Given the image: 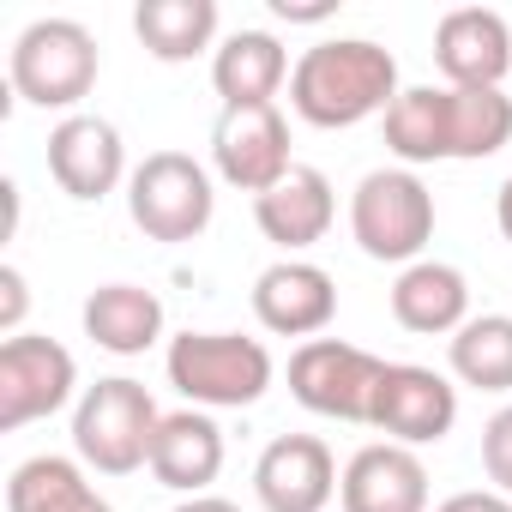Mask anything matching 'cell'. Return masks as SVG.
<instances>
[{
    "instance_id": "obj_1",
    "label": "cell",
    "mask_w": 512,
    "mask_h": 512,
    "mask_svg": "<svg viewBox=\"0 0 512 512\" xmlns=\"http://www.w3.org/2000/svg\"><path fill=\"white\" fill-rule=\"evenodd\" d=\"M398 91H404L398 55L380 49L374 37H326V43L302 49L296 73H290V109L320 133H344V127L386 115L398 103Z\"/></svg>"
},
{
    "instance_id": "obj_2",
    "label": "cell",
    "mask_w": 512,
    "mask_h": 512,
    "mask_svg": "<svg viewBox=\"0 0 512 512\" xmlns=\"http://www.w3.org/2000/svg\"><path fill=\"white\" fill-rule=\"evenodd\" d=\"M163 374L193 410H253L272 392L278 362L260 338L241 332H181L163 350Z\"/></svg>"
},
{
    "instance_id": "obj_3",
    "label": "cell",
    "mask_w": 512,
    "mask_h": 512,
    "mask_svg": "<svg viewBox=\"0 0 512 512\" xmlns=\"http://www.w3.org/2000/svg\"><path fill=\"white\" fill-rule=\"evenodd\" d=\"M157 428H163L157 398L145 392V380H127V374H109V380L85 386L79 404H73V452L97 476L151 470Z\"/></svg>"
},
{
    "instance_id": "obj_4",
    "label": "cell",
    "mask_w": 512,
    "mask_h": 512,
    "mask_svg": "<svg viewBox=\"0 0 512 512\" xmlns=\"http://www.w3.org/2000/svg\"><path fill=\"white\" fill-rule=\"evenodd\" d=\"M97 73H103V55H97V37L79 19H31L13 37V55H7L13 97L31 103V109L79 115V103L91 97Z\"/></svg>"
},
{
    "instance_id": "obj_5",
    "label": "cell",
    "mask_w": 512,
    "mask_h": 512,
    "mask_svg": "<svg viewBox=\"0 0 512 512\" xmlns=\"http://www.w3.org/2000/svg\"><path fill=\"white\" fill-rule=\"evenodd\" d=\"M350 235L380 266H416L434 241V193L416 169H368L350 193Z\"/></svg>"
},
{
    "instance_id": "obj_6",
    "label": "cell",
    "mask_w": 512,
    "mask_h": 512,
    "mask_svg": "<svg viewBox=\"0 0 512 512\" xmlns=\"http://www.w3.org/2000/svg\"><path fill=\"white\" fill-rule=\"evenodd\" d=\"M211 211H217L211 169L187 151H151L127 181V217L151 241H169V247L199 241L211 229Z\"/></svg>"
},
{
    "instance_id": "obj_7",
    "label": "cell",
    "mask_w": 512,
    "mask_h": 512,
    "mask_svg": "<svg viewBox=\"0 0 512 512\" xmlns=\"http://www.w3.org/2000/svg\"><path fill=\"white\" fill-rule=\"evenodd\" d=\"M386 380V356L344 344V338H308L290 356V398L326 422L374 428V398Z\"/></svg>"
},
{
    "instance_id": "obj_8",
    "label": "cell",
    "mask_w": 512,
    "mask_h": 512,
    "mask_svg": "<svg viewBox=\"0 0 512 512\" xmlns=\"http://www.w3.org/2000/svg\"><path fill=\"white\" fill-rule=\"evenodd\" d=\"M73 392H79V362L61 338L19 332L0 344V428L7 434L67 410Z\"/></svg>"
},
{
    "instance_id": "obj_9",
    "label": "cell",
    "mask_w": 512,
    "mask_h": 512,
    "mask_svg": "<svg viewBox=\"0 0 512 512\" xmlns=\"http://www.w3.org/2000/svg\"><path fill=\"white\" fill-rule=\"evenodd\" d=\"M211 163H217V175L235 193H253V199L272 193L296 169L284 109L278 103H266V109H223L217 127H211Z\"/></svg>"
},
{
    "instance_id": "obj_10",
    "label": "cell",
    "mask_w": 512,
    "mask_h": 512,
    "mask_svg": "<svg viewBox=\"0 0 512 512\" xmlns=\"http://www.w3.org/2000/svg\"><path fill=\"white\" fill-rule=\"evenodd\" d=\"M338 458L320 434H278L253 458V500L266 512H326L338 500Z\"/></svg>"
},
{
    "instance_id": "obj_11",
    "label": "cell",
    "mask_w": 512,
    "mask_h": 512,
    "mask_svg": "<svg viewBox=\"0 0 512 512\" xmlns=\"http://www.w3.org/2000/svg\"><path fill=\"white\" fill-rule=\"evenodd\" d=\"M49 175L67 199L79 205H97L109 199L121 181H133L127 169V145H121V127L103 121V115H61L49 127Z\"/></svg>"
},
{
    "instance_id": "obj_12",
    "label": "cell",
    "mask_w": 512,
    "mask_h": 512,
    "mask_svg": "<svg viewBox=\"0 0 512 512\" xmlns=\"http://www.w3.org/2000/svg\"><path fill=\"white\" fill-rule=\"evenodd\" d=\"M458 422V386L422 362H386L380 398H374V428L392 446H440Z\"/></svg>"
},
{
    "instance_id": "obj_13",
    "label": "cell",
    "mask_w": 512,
    "mask_h": 512,
    "mask_svg": "<svg viewBox=\"0 0 512 512\" xmlns=\"http://www.w3.org/2000/svg\"><path fill=\"white\" fill-rule=\"evenodd\" d=\"M434 67L452 91H500L512 73V25L494 7H452L434 25Z\"/></svg>"
},
{
    "instance_id": "obj_14",
    "label": "cell",
    "mask_w": 512,
    "mask_h": 512,
    "mask_svg": "<svg viewBox=\"0 0 512 512\" xmlns=\"http://www.w3.org/2000/svg\"><path fill=\"white\" fill-rule=\"evenodd\" d=\"M253 320L272 338H320L338 320V284L314 260H278L253 278Z\"/></svg>"
},
{
    "instance_id": "obj_15",
    "label": "cell",
    "mask_w": 512,
    "mask_h": 512,
    "mask_svg": "<svg viewBox=\"0 0 512 512\" xmlns=\"http://www.w3.org/2000/svg\"><path fill=\"white\" fill-rule=\"evenodd\" d=\"M338 500L344 512H428V464L410 446L368 440L362 452H350Z\"/></svg>"
},
{
    "instance_id": "obj_16",
    "label": "cell",
    "mask_w": 512,
    "mask_h": 512,
    "mask_svg": "<svg viewBox=\"0 0 512 512\" xmlns=\"http://www.w3.org/2000/svg\"><path fill=\"white\" fill-rule=\"evenodd\" d=\"M332 217H338V193L314 163H296L272 193L253 199V223H260L266 241L284 247V260H296V253H308L314 241H326Z\"/></svg>"
},
{
    "instance_id": "obj_17",
    "label": "cell",
    "mask_w": 512,
    "mask_h": 512,
    "mask_svg": "<svg viewBox=\"0 0 512 512\" xmlns=\"http://www.w3.org/2000/svg\"><path fill=\"white\" fill-rule=\"evenodd\" d=\"M151 476L163 488L187 494H211V482L223 476V428L211 410H169L157 440H151Z\"/></svg>"
},
{
    "instance_id": "obj_18",
    "label": "cell",
    "mask_w": 512,
    "mask_h": 512,
    "mask_svg": "<svg viewBox=\"0 0 512 512\" xmlns=\"http://www.w3.org/2000/svg\"><path fill=\"white\" fill-rule=\"evenodd\" d=\"M290 49L272 31H229L211 55V85L223 109H266L290 85Z\"/></svg>"
},
{
    "instance_id": "obj_19",
    "label": "cell",
    "mask_w": 512,
    "mask_h": 512,
    "mask_svg": "<svg viewBox=\"0 0 512 512\" xmlns=\"http://www.w3.org/2000/svg\"><path fill=\"white\" fill-rule=\"evenodd\" d=\"M392 320L416 338H452L470 320V278L446 260H416L392 284Z\"/></svg>"
},
{
    "instance_id": "obj_20",
    "label": "cell",
    "mask_w": 512,
    "mask_h": 512,
    "mask_svg": "<svg viewBox=\"0 0 512 512\" xmlns=\"http://www.w3.org/2000/svg\"><path fill=\"white\" fill-rule=\"evenodd\" d=\"M85 338L109 356H145L163 338V296L145 284H103L85 296Z\"/></svg>"
},
{
    "instance_id": "obj_21",
    "label": "cell",
    "mask_w": 512,
    "mask_h": 512,
    "mask_svg": "<svg viewBox=\"0 0 512 512\" xmlns=\"http://www.w3.org/2000/svg\"><path fill=\"white\" fill-rule=\"evenodd\" d=\"M380 127H386V151L404 169L452 163V97H446V85H410V91H398V103L380 115Z\"/></svg>"
},
{
    "instance_id": "obj_22",
    "label": "cell",
    "mask_w": 512,
    "mask_h": 512,
    "mask_svg": "<svg viewBox=\"0 0 512 512\" xmlns=\"http://www.w3.org/2000/svg\"><path fill=\"white\" fill-rule=\"evenodd\" d=\"M7 512H115L79 458L37 452L7 476Z\"/></svg>"
},
{
    "instance_id": "obj_23",
    "label": "cell",
    "mask_w": 512,
    "mask_h": 512,
    "mask_svg": "<svg viewBox=\"0 0 512 512\" xmlns=\"http://www.w3.org/2000/svg\"><path fill=\"white\" fill-rule=\"evenodd\" d=\"M133 31H139L145 55H157L169 67L175 61H199L217 43V0H139Z\"/></svg>"
},
{
    "instance_id": "obj_24",
    "label": "cell",
    "mask_w": 512,
    "mask_h": 512,
    "mask_svg": "<svg viewBox=\"0 0 512 512\" xmlns=\"http://www.w3.org/2000/svg\"><path fill=\"white\" fill-rule=\"evenodd\" d=\"M452 380L476 392H512V314H470L446 344Z\"/></svg>"
},
{
    "instance_id": "obj_25",
    "label": "cell",
    "mask_w": 512,
    "mask_h": 512,
    "mask_svg": "<svg viewBox=\"0 0 512 512\" xmlns=\"http://www.w3.org/2000/svg\"><path fill=\"white\" fill-rule=\"evenodd\" d=\"M452 163H482L512 145V97L506 91H452Z\"/></svg>"
},
{
    "instance_id": "obj_26",
    "label": "cell",
    "mask_w": 512,
    "mask_h": 512,
    "mask_svg": "<svg viewBox=\"0 0 512 512\" xmlns=\"http://www.w3.org/2000/svg\"><path fill=\"white\" fill-rule=\"evenodd\" d=\"M482 470L500 494H512V404H500L482 422Z\"/></svg>"
},
{
    "instance_id": "obj_27",
    "label": "cell",
    "mask_w": 512,
    "mask_h": 512,
    "mask_svg": "<svg viewBox=\"0 0 512 512\" xmlns=\"http://www.w3.org/2000/svg\"><path fill=\"white\" fill-rule=\"evenodd\" d=\"M25 308H31L25 272H19V266H0V332H7V338H19V326H25Z\"/></svg>"
},
{
    "instance_id": "obj_28",
    "label": "cell",
    "mask_w": 512,
    "mask_h": 512,
    "mask_svg": "<svg viewBox=\"0 0 512 512\" xmlns=\"http://www.w3.org/2000/svg\"><path fill=\"white\" fill-rule=\"evenodd\" d=\"M434 512H512V494H500V488H464V494H446Z\"/></svg>"
},
{
    "instance_id": "obj_29",
    "label": "cell",
    "mask_w": 512,
    "mask_h": 512,
    "mask_svg": "<svg viewBox=\"0 0 512 512\" xmlns=\"http://www.w3.org/2000/svg\"><path fill=\"white\" fill-rule=\"evenodd\" d=\"M272 13L290 19V25H320V19L338 13V0H272Z\"/></svg>"
},
{
    "instance_id": "obj_30",
    "label": "cell",
    "mask_w": 512,
    "mask_h": 512,
    "mask_svg": "<svg viewBox=\"0 0 512 512\" xmlns=\"http://www.w3.org/2000/svg\"><path fill=\"white\" fill-rule=\"evenodd\" d=\"M175 512H241L235 500H223V494H187Z\"/></svg>"
},
{
    "instance_id": "obj_31",
    "label": "cell",
    "mask_w": 512,
    "mask_h": 512,
    "mask_svg": "<svg viewBox=\"0 0 512 512\" xmlns=\"http://www.w3.org/2000/svg\"><path fill=\"white\" fill-rule=\"evenodd\" d=\"M494 217H500V235L512 241V175L500 181V199H494Z\"/></svg>"
}]
</instances>
